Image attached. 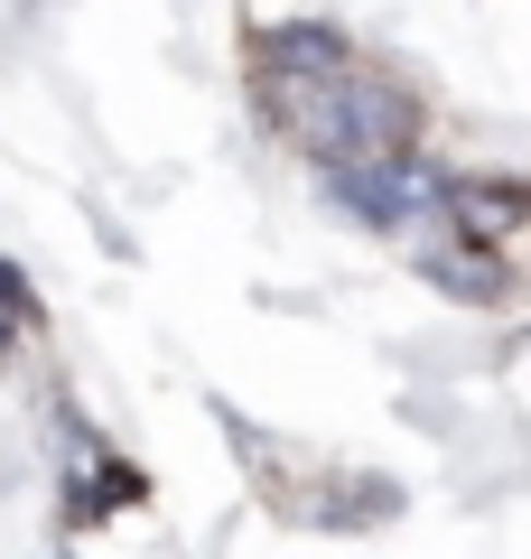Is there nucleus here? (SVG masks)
Masks as SVG:
<instances>
[{"label": "nucleus", "instance_id": "obj_1", "mask_svg": "<svg viewBox=\"0 0 531 559\" xmlns=\"http://www.w3.org/2000/svg\"><path fill=\"white\" fill-rule=\"evenodd\" d=\"M47 429H57V503H66V522H75V532H94V522H113L121 503L150 495V476H140L121 448H103L94 429H84L75 401H57V411H47Z\"/></svg>", "mask_w": 531, "mask_h": 559}, {"label": "nucleus", "instance_id": "obj_2", "mask_svg": "<svg viewBox=\"0 0 531 559\" xmlns=\"http://www.w3.org/2000/svg\"><path fill=\"white\" fill-rule=\"evenodd\" d=\"M411 252H420V271L448 289V299H467V308H494L512 289V271H504V252H494L485 234H467V224H448V215H429L411 234Z\"/></svg>", "mask_w": 531, "mask_h": 559}, {"label": "nucleus", "instance_id": "obj_3", "mask_svg": "<svg viewBox=\"0 0 531 559\" xmlns=\"http://www.w3.org/2000/svg\"><path fill=\"white\" fill-rule=\"evenodd\" d=\"M252 66L261 75H345L354 38L327 20H280V28H252Z\"/></svg>", "mask_w": 531, "mask_h": 559}, {"label": "nucleus", "instance_id": "obj_4", "mask_svg": "<svg viewBox=\"0 0 531 559\" xmlns=\"http://www.w3.org/2000/svg\"><path fill=\"white\" fill-rule=\"evenodd\" d=\"M438 215L494 242V234H512V224L531 215V187L522 178H448V187H438Z\"/></svg>", "mask_w": 531, "mask_h": 559}, {"label": "nucleus", "instance_id": "obj_5", "mask_svg": "<svg viewBox=\"0 0 531 559\" xmlns=\"http://www.w3.org/2000/svg\"><path fill=\"white\" fill-rule=\"evenodd\" d=\"M401 513V485L392 476H335L327 495H317L308 522H392Z\"/></svg>", "mask_w": 531, "mask_h": 559}, {"label": "nucleus", "instance_id": "obj_6", "mask_svg": "<svg viewBox=\"0 0 531 559\" xmlns=\"http://www.w3.org/2000/svg\"><path fill=\"white\" fill-rule=\"evenodd\" d=\"M38 326V289H28V271L10 252H0V355H20V336Z\"/></svg>", "mask_w": 531, "mask_h": 559}]
</instances>
